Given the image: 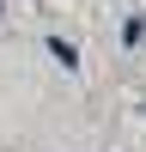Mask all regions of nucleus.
Masks as SVG:
<instances>
[{
  "instance_id": "obj_1",
  "label": "nucleus",
  "mask_w": 146,
  "mask_h": 152,
  "mask_svg": "<svg viewBox=\"0 0 146 152\" xmlns=\"http://www.w3.org/2000/svg\"><path fill=\"white\" fill-rule=\"evenodd\" d=\"M43 49H49V55H55V61H61L67 73H79V49H73L67 37H55V31H49V37H43Z\"/></svg>"
},
{
  "instance_id": "obj_3",
  "label": "nucleus",
  "mask_w": 146,
  "mask_h": 152,
  "mask_svg": "<svg viewBox=\"0 0 146 152\" xmlns=\"http://www.w3.org/2000/svg\"><path fill=\"white\" fill-rule=\"evenodd\" d=\"M0 18H6V0H0Z\"/></svg>"
},
{
  "instance_id": "obj_2",
  "label": "nucleus",
  "mask_w": 146,
  "mask_h": 152,
  "mask_svg": "<svg viewBox=\"0 0 146 152\" xmlns=\"http://www.w3.org/2000/svg\"><path fill=\"white\" fill-rule=\"evenodd\" d=\"M140 37H146V12H134V18L122 24V49H140Z\"/></svg>"
}]
</instances>
